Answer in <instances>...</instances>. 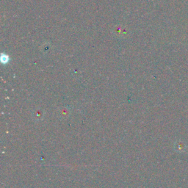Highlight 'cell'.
Masks as SVG:
<instances>
[{"label": "cell", "mask_w": 188, "mask_h": 188, "mask_svg": "<svg viewBox=\"0 0 188 188\" xmlns=\"http://www.w3.org/2000/svg\"><path fill=\"white\" fill-rule=\"evenodd\" d=\"M9 61H10V58H9L8 55H5V54H2V55H1V63H4V64H5V63H8Z\"/></svg>", "instance_id": "cell-1"}]
</instances>
